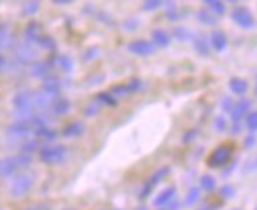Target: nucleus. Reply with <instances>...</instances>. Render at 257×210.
<instances>
[{
  "mask_svg": "<svg viewBox=\"0 0 257 210\" xmlns=\"http://www.w3.org/2000/svg\"><path fill=\"white\" fill-rule=\"evenodd\" d=\"M34 181H36V177H34V173H14L12 175V179H10V192H12V196H24L26 192H30V189L34 187Z\"/></svg>",
  "mask_w": 257,
  "mask_h": 210,
  "instance_id": "nucleus-1",
  "label": "nucleus"
},
{
  "mask_svg": "<svg viewBox=\"0 0 257 210\" xmlns=\"http://www.w3.org/2000/svg\"><path fill=\"white\" fill-rule=\"evenodd\" d=\"M234 155V144H220L218 147L212 149V153L208 155V167L212 169H220L226 167L230 163Z\"/></svg>",
  "mask_w": 257,
  "mask_h": 210,
  "instance_id": "nucleus-2",
  "label": "nucleus"
},
{
  "mask_svg": "<svg viewBox=\"0 0 257 210\" xmlns=\"http://www.w3.org/2000/svg\"><path fill=\"white\" fill-rule=\"evenodd\" d=\"M12 55H14V61L18 65H32L34 61H38V49L36 45L30 42H20L12 47Z\"/></svg>",
  "mask_w": 257,
  "mask_h": 210,
  "instance_id": "nucleus-3",
  "label": "nucleus"
},
{
  "mask_svg": "<svg viewBox=\"0 0 257 210\" xmlns=\"http://www.w3.org/2000/svg\"><path fill=\"white\" fill-rule=\"evenodd\" d=\"M230 18L236 24L237 28L241 30H253L255 28V18H253V12L247 8V6H241V4H236L230 12Z\"/></svg>",
  "mask_w": 257,
  "mask_h": 210,
  "instance_id": "nucleus-4",
  "label": "nucleus"
},
{
  "mask_svg": "<svg viewBox=\"0 0 257 210\" xmlns=\"http://www.w3.org/2000/svg\"><path fill=\"white\" fill-rule=\"evenodd\" d=\"M38 155L45 165H59L67 159V147L65 146H45L38 149Z\"/></svg>",
  "mask_w": 257,
  "mask_h": 210,
  "instance_id": "nucleus-5",
  "label": "nucleus"
},
{
  "mask_svg": "<svg viewBox=\"0 0 257 210\" xmlns=\"http://www.w3.org/2000/svg\"><path fill=\"white\" fill-rule=\"evenodd\" d=\"M28 163H30V157H28V153L24 155V151H22L20 155L8 157V159L0 161V177H12L18 169L26 167Z\"/></svg>",
  "mask_w": 257,
  "mask_h": 210,
  "instance_id": "nucleus-6",
  "label": "nucleus"
},
{
  "mask_svg": "<svg viewBox=\"0 0 257 210\" xmlns=\"http://www.w3.org/2000/svg\"><path fill=\"white\" fill-rule=\"evenodd\" d=\"M14 108L20 114V118L34 114V92L32 90H20L14 96Z\"/></svg>",
  "mask_w": 257,
  "mask_h": 210,
  "instance_id": "nucleus-7",
  "label": "nucleus"
},
{
  "mask_svg": "<svg viewBox=\"0 0 257 210\" xmlns=\"http://www.w3.org/2000/svg\"><path fill=\"white\" fill-rule=\"evenodd\" d=\"M155 49L157 47L151 40H132L128 43V51L138 55V57H150V55L155 53Z\"/></svg>",
  "mask_w": 257,
  "mask_h": 210,
  "instance_id": "nucleus-8",
  "label": "nucleus"
},
{
  "mask_svg": "<svg viewBox=\"0 0 257 210\" xmlns=\"http://www.w3.org/2000/svg\"><path fill=\"white\" fill-rule=\"evenodd\" d=\"M249 110H251V100H249V98H239V100H236L234 106H232L230 116H232V120H243Z\"/></svg>",
  "mask_w": 257,
  "mask_h": 210,
  "instance_id": "nucleus-9",
  "label": "nucleus"
},
{
  "mask_svg": "<svg viewBox=\"0 0 257 210\" xmlns=\"http://www.w3.org/2000/svg\"><path fill=\"white\" fill-rule=\"evenodd\" d=\"M208 42H210V47L214 49L216 53H222V51H226V47H228V36H226L222 30H214V32L208 36Z\"/></svg>",
  "mask_w": 257,
  "mask_h": 210,
  "instance_id": "nucleus-10",
  "label": "nucleus"
},
{
  "mask_svg": "<svg viewBox=\"0 0 257 210\" xmlns=\"http://www.w3.org/2000/svg\"><path fill=\"white\" fill-rule=\"evenodd\" d=\"M55 98H57V96H53V94H49V92H45V90L34 92V110H47Z\"/></svg>",
  "mask_w": 257,
  "mask_h": 210,
  "instance_id": "nucleus-11",
  "label": "nucleus"
},
{
  "mask_svg": "<svg viewBox=\"0 0 257 210\" xmlns=\"http://www.w3.org/2000/svg\"><path fill=\"white\" fill-rule=\"evenodd\" d=\"M171 40H173V36L167 30H163V28H155V30L151 32V42L155 43V47H169V45H171Z\"/></svg>",
  "mask_w": 257,
  "mask_h": 210,
  "instance_id": "nucleus-12",
  "label": "nucleus"
},
{
  "mask_svg": "<svg viewBox=\"0 0 257 210\" xmlns=\"http://www.w3.org/2000/svg\"><path fill=\"white\" fill-rule=\"evenodd\" d=\"M193 47L194 51L198 53V55H202V57H208L210 55V42H208V38L206 36H200V34H196V36H193Z\"/></svg>",
  "mask_w": 257,
  "mask_h": 210,
  "instance_id": "nucleus-13",
  "label": "nucleus"
},
{
  "mask_svg": "<svg viewBox=\"0 0 257 210\" xmlns=\"http://www.w3.org/2000/svg\"><path fill=\"white\" fill-rule=\"evenodd\" d=\"M30 75L34 79H47L51 75V65L45 63V61H34L32 67H30Z\"/></svg>",
  "mask_w": 257,
  "mask_h": 210,
  "instance_id": "nucleus-14",
  "label": "nucleus"
},
{
  "mask_svg": "<svg viewBox=\"0 0 257 210\" xmlns=\"http://www.w3.org/2000/svg\"><path fill=\"white\" fill-rule=\"evenodd\" d=\"M85 134V124L83 122H71V124H67L63 128V132H61V136L67 138V140H73V138H81Z\"/></svg>",
  "mask_w": 257,
  "mask_h": 210,
  "instance_id": "nucleus-15",
  "label": "nucleus"
},
{
  "mask_svg": "<svg viewBox=\"0 0 257 210\" xmlns=\"http://www.w3.org/2000/svg\"><path fill=\"white\" fill-rule=\"evenodd\" d=\"M228 86H230L232 94L243 96V94L247 92V88H249V83H247V81H245L243 77H232V79L228 81Z\"/></svg>",
  "mask_w": 257,
  "mask_h": 210,
  "instance_id": "nucleus-16",
  "label": "nucleus"
},
{
  "mask_svg": "<svg viewBox=\"0 0 257 210\" xmlns=\"http://www.w3.org/2000/svg\"><path fill=\"white\" fill-rule=\"evenodd\" d=\"M175 194H177V189L175 187H167V189H163L153 198V204L155 206H167L171 200H175Z\"/></svg>",
  "mask_w": 257,
  "mask_h": 210,
  "instance_id": "nucleus-17",
  "label": "nucleus"
},
{
  "mask_svg": "<svg viewBox=\"0 0 257 210\" xmlns=\"http://www.w3.org/2000/svg\"><path fill=\"white\" fill-rule=\"evenodd\" d=\"M202 6L206 10H210L212 14H216L218 18L226 14V2L224 0H202Z\"/></svg>",
  "mask_w": 257,
  "mask_h": 210,
  "instance_id": "nucleus-18",
  "label": "nucleus"
},
{
  "mask_svg": "<svg viewBox=\"0 0 257 210\" xmlns=\"http://www.w3.org/2000/svg\"><path fill=\"white\" fill-rule=\"evenodd\" d=\"M53 67L61 69L63 73H71L73 71V59L69 55H65V53H59V55L53 57Z\"/></svg>",
  "mask_w": 257,
  "mask_h": 210,
  "instance_id": "nucleus-19",
  "label": "nucleus"
},
{
  "mask_svg": "<svg viewBox=\"0 0 257 210\" xmlns=\"http://www.w3.org/2000/svg\"><path fill=\"white\" fill-rule=\"evenodd\" d=\"M49 108H51V112H53L55 116H63V114H67V112L71 110V102H69L67 98H59V96H57V98L51 102Z\"/></svg>",
  "mask_w": 257,
  "mask_h": 210,
  "instance_id": "nucleus-20",
  "label": "nucleus"
},
{
  "mask_svg": "<svg viewBox=\"0 0 257 210\" xmlns=\"http://www.w3.org/2000/svg\"><path fill=\"white\" fill-rule=\"evenodd\" d=\"M196 20L200 22V24H204V26H216L218 24V16L212 14L210 10H206V8H200L196 12Z\"/></svg>",
  "mask_w": 257,
  "mask_h": 210,
  "instance_id": "nucleus-21",
  "label": "nucleus"
},
{
  "mask_svg": "<svg viewBox=\"0 0 257 210\" xmlns=\"http://www.w3.org/2000/svg\"><path fill=\"white\" fill-rule=\"evenodd\" d=\"M6 47H12V32L6 24H0V51Z\"/></svg>",
  "mask_w": 257,
  "mask_h": 210,
  "instance_id": "nucleus-22",
  "label": "nucleus"
},
{
  "mask_svg": "<svg viewBox=\"0 0 257 210\" xmlns=\"http://www.w3.org/2000/svg\"><path fill=\"white\" fill-rule=\"evenodd\" d=\"M40 36H42V28H40V24L32 22V24L26 28V42L36 43V40H38Z\"/></svg>",
  "mask_w": 257,
  "mask_h": 210,
  "instance_id": "nucleus-23",
  "label": "nucleus"
},
{
  "mask_svg": "<svg viewBox=\"0 0 257 210\" xmlns=\"http://www.w3.org/2000/svg\"><path fill=\"white\" fill-rule=\"evenodd\" d=\"M243 128H247V132L257 134V110H249L243 118Z\"/></svg>",
  "mask_w": 257,
  "mask_h": 210,
  "instance_id": "nucleus-24",
  "label": "nucleus"
},
{
  "mask_svg": "<svg viewBox=\"0 0 257 210\" xmlns=\"http://www.w3.org/2000/svg\"><path fill=\"white\" fill-rule=\"evenodd\" d=\"M198 187H200V190H204V192H212L216 189V179L212 175H202Z\"/></svg>",
  "mask_w": 257,
  "mask_h": 210,
  "instance_id": "nucleus-25",
  "label": "nucleus"
},
{
  "mask_svg": "<svg viewBox=\"0 0 257 210\" xmlns=\"http://www.w3.org/2000/svg\"><path fill=\"white\" fill-rule=\"evenodd\" d=\"M171 36H173V38H177L179 42H189V40H193L194 34L191 32V30H189V28H185V26H179V28L173 32Z\"/></svg>",
  "mask_w": 257,
  "mask_h": 210,
  "instance_id": "nucleus-26",
  "label": "nucleus"
},
{
  "mask_svg": "<svg viewBox=\"0 0 257 210\" xmlns=\"http://www.w3.org/2000/svg\"><path fill=\"white\" fill-rule=\"evenodd\" d=\"M96 100L100 102V104H106V106H118V98L112 94V92H100L98 96H96Z\"/></svg>",
  "mask_w": 257,
  "mask_h": 210,
  "instance_id": "nucleus-27",
  "label": "nucleus"
},
{
  "mask_svg": "<svg viewBox=\"0 0 257 210\" xmlns=\"http://www.w3.org/2000/svg\"><path fill=\"white\" fill-rule=\"evenodd\" d=\"M167 173H169V167H161V169H157V171H155V173H153V175H151V177H150V181H148V185H150L151 189H153V187H155V185H157V183H159V181H161V179H163V177H165Z\"/></svg>",
  "mask_w": 257,
  "mask_h": 210,
  "instance_id": "nucleus-28",
  "label": "nucleus"
},
{
  "mask_svg": "<svg viewBox=\"0 0 257 210\" xmlns=\"http://www.w3.org/2000/svg\"><path fill=\"white\" fill-rule=\"evenodd\" d=\"M36 134H38V138H42V140H55V138H57V132L51 130V128H47V126L38 128Z\"/></svg>",
  "mask_w": 257,
  "mask_h": 210,
  "instance_id": "nucleus-29",
  "label": "nucleus"
},
{
  "mask_svg": "<svg viewBox=\"0 0 257 210\" xmlns=\"http://www.w3.org/2000/svg\"><path fill=\"white\" fill-rule=\"evenodd\" d=\"M200 192H202V190H200V187H193V189L189 190L187 198H185V204H187V206H193L194 202L200 198Z\"/></svg>",
  "mask_w": 257,
  "mask_h": 210,
  "instance_id": "nucleus-30",
  "label": "nucleus"
},
{
  "mask_svg": "<svg viewBox=\"0 0 257 210\" xmlns=\"http://www.w3.org/2000/svg\"><path fill=\"white\" fill-rule=\"evenodd\" d=\"M163 2H165V0H144V6H142V8H144L146 12H153V10L161 8Z\"/></svg>",
  "mask_w": 257,
  "mask_h": 210,
  "instance_id": "nucleus-31",
  "label": "nucleus"
},
{
  "mask_svg": "<svg viewBox=\"0 0 257 210\" xmlns=\"http://www.w3.org/2000/svg\"><path fill=\"white\" fill-rule=\"evenodd\" d=\"M22 12H24V14H28V16H32V14L40 12V2H38V0H32V2H28V4L22 8Z\"/></svg>",
  "mask_w": 257,
  "mask_h": 210,
  "instance_id": "nucleus-32",
  "label": "nucleus"
},
{
  "mask_svg": "<svg viewBox=\"0 0 257 210\" xmlns=\"http://www.w3.org/2000/svg\"><path fill=\"white\" fill-rule=\"evenodd\" d=\"M100 106H102V104H100L98 100L90 102V104L85 108V116H86V118H92V116H96V114H98V110H100Z\"/></svg>",
  "mask_w": 257,
  "mask_h": 210,
  "instance_id": "nucleus-33",
  "label": "nucleus"
},
{
  "mask_svg": "<svg viewBox=\"0 0 257 210\" xmlns=\"http://www.w3.org/2000/svg\"><path fill=\"white\" fill-rule=\"evenodd\" d=\"M98 51H100L98 47H88V49L85 51V55H83V61H85V63H90L92 59L98 57Z\"/></svg>",
  "mask_w": 257,
  "mask_h": 210,
  "instance_id": "nucleus-34",
  "label": "nucleus"
},
{
  "mask_svg": "<svg viewBox=\"0 0 257 210\" xmlns=\"http://www.w3.org/2000/svg\"><path fill=\"white\" fill-rule=\"evenodd\" d=\"M220 194H222V198H226V200H228V198H234V196H236V189H234L232 185H224V187L220 189Z\"/></svg>",
  "mask_w": 257,
  "mask_h": 210,
  "instance_id": "nucleus-35",
  "label": "nucleus"
},
{
  "mask_svg": "<svg viewBox=\"0 0 257 210\" xmlns=\"http://www.w3.org/2000/svg\"><path fill=\"white\" fill-rule=\"evenodd\" d=\"M255 146H257V136L249 132V136H245V140H243V149H253Z\"/></svg>",
  "mask_w": 257,
  "mask_h": 210,
  "instance_id": "nucleus-36",
  "label": "nucleus"
},
{
  "mask_svg": "<svg viewBox=\"0 0 257 210\" xmlns=\"http://www.w3.org/2000/svg\"><path fill=\"white\" fill-rule=\"evenodd\" d=\"M214 130L216 132H226L228 130V120L224 116H218L214 120Z\"/></svg>",
  "mask_w": 257,
  "mask_h": 210,
  "instance_id": "nucleus-37",
  "label": "nucleus"
},
{
  "mask_svg": "<svg viewBox=\"0 0 257 210\" xmlns=\"http://www.w3.org/2000/svg\"><path fill=\"white\" fill-rule=\"evenodd\" d=\"M128 84V90L130 92H136V90H142L144 88V81H140V79H132Z\"/></svg>",
  "mask_w": 257,
  "mask_h": 210,
  "instance_id": "nucleus-38",
  "label": "nucleus"
},
{
  "mask_svg": "<svg viewBox=\"0 0 257 210\" xmlns=\"http://www.w3.org/2000/svg\"><path fill=\"white\" fill-rule=\"evenodd\" d=\"M241 130H243V120H232V126H230V132L237 136V134H241Z\"/></svg>",
  "mask_w": 257,
  "mask_h": 210,
  "instance_id": "nucleus-39",
  "label": "nucleus"
},
{
  "mask_svg": "<svg viewBox=\"0 0 257 210\" xmlns=\"http://www.w3.org/2000/svg\"><path fill=\"white\" fill-rule=\"evenodd\" d=\"M257 171V157L249 159L245 165H243V173H255Z\"/></svg>",
  "mask_w": 257,
  "mask_h": 210,
  "instance_id": "nucleus-40",
  "label": "nucleus"
},
{
  "mask_svg": "<svg viewBox=\"0 0 257 210\" xmlns=\"http://www.w3.org/2000/svg\"><path fill=\"white\" fill-rule=\"evenodd\" d=\"M34 149H40V144L38 142H26V144H22V151H34Z\"/></svg>",
  "mask_w": 257,
  "mask_h": 210,
  "instance_id": "nucleus-41",
  "label": "nucleus"
},
{
  "mask_svg": "<svg viewBox=\"0 0 257 210\" xmlns=\"http://www.w3.org/2000/svg\"><path fill=\"white\" fill-rule=\"evenodd\" d=\"M232 106H234V100H232L230 96H224V98H222V110H224V112H230Z\"/></svg>",
  "mask_w": 257,
  "mask_h": 210,
  "instance_id": "nucleus-42",
  "label": "nucleus"
},
{
  "mask_svg": "<svg viewBox=\"0 0 257 210\" xmlns=\"http://www.w3.org/2000/svg\"><path fill=\"white\" fill-rule=\"evenodd\" d=\"M6 63H8V59L0 53V73H4V71H6Z\"/></svg>",
  "mask_w": 257,
  "mask_h": 210,
  "instance_id": "nucleus-43",
  "label": "nucleus"
},
{
  "mask_svg": "<svg viewBox=\"0 0 257 210\" xmlns=\"http://www.w3.org/2000/svg\"><path fill=\"white\" fill-rule=\"evenodd\" d=\"M196 136H198V132H196V130H193V132H191L189 136H185V142H189V140H193V138H196Z\"/></svg>",
  "mask_w": 257,
  "mask_h": 210,
  "instance_id": "nucleus-44",
  "label": "nucleus"
},
{
  "mask_svg": "<svg viewBox=\"0 0 257 210\" xmlns=\"http://www.w3.org/2000/svg\"><path fill=\"white\" fill-rule=\"evenodd\" d=\"M55 4H59V6H65V4H71L73 0H53Z\"/></svg>",
  "mask_w": 257,
  "mask_h": 210,
  "instance_id": "nucleus-45",
  "label": "nucleus"
},
{
  "mask_svg": "<svg viewBox=\"0 0 257 210\" xmlns=\"http://www.w3.org/2000/svg\"><path fill=\"white\" fill-rule=\"evenodd\" d=\"M216 206L214 204H204V206H200V210H214Z\"/></svg>",
  "mask_w": 257,
  "mask_h": 210,
  "instance_id": "nucleus-46",
  "label": "nucleus"
},
{
  "mask_svg": "<svg viewBox=\"0 0 257 210\" xmlns=\"http://www.w3.org/2000/svg\"><path fill=\"white\" fill-rule=\"evenodd\" d=\"M224 2H226V0H224ZM228 2H234V6H236V4L239 2V0H228Z\"/></svg>",
  "mask_w": 257,
  "mask_h": 210,
  "instance_id": "nucleus-47",
  "label": "nucleus"
},
{
  "mask_svg": "<svg viewBox=\"0 0 257 210\" xmlns=\"http://www.w3.org/2000/svg\"><path fill=\"white\" fill-rule=\"evenodd\" d=\"M28 210H40V208H28Z\"/></svg>",
  "mask_w": 257,
  "mask_h": 210,
  "instance_id": "nucleus-48",
  "label": "nucleus"
},
{
  "mask_svg": "<svg viewBox=\"0 0 257 210\" xmlns=\"http://www.w3.org/2000/svg\"><path fill=\"white\" fill-rule=\"evenodd\" d=\"M255 96H257V84H255Z\"/></svg>",
  "mask_w": 257,
  "mask_h": 210,
  "instance_id": "nucleus-49",
  "label": "nucleus"
},
{
  "mask_svg": "<svg viewBox=\"0 0 257 210\" xmlns=\"http://www.w3.org/2000/svg\"><path fill=\"white\" fill-rule=\"evenodd\" d=\"M140 210H146V208H140Z\"/></svg>",
  "mask_w": 257,
  "mask_h": 210,
  "instance_id": "nucleus-50",
  "label": "nucleus"
},
{
  "mask_svg": "<svg viewBox=\"0 0 257 210\" xmlns=\"http://www.w3.org/2000/svg\"><path fill=\"white\" fill-rule=\"evenodd\" d=\"M234 210H239V208H234Z\"/></svg>",
  "mask_w": 257,
  "mask_h": 210,
  "instance_id": "nucleus-51",
  "label": "nucleus"
}]
</instances>
